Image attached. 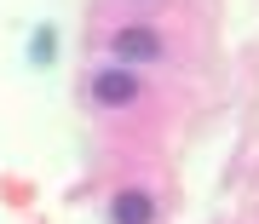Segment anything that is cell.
I'll list each match as a JSON object with an SVG mask.
<instances>
[{
	"label": "cell",
	"instance_id": "obj_2",
	"mask_svg": "<svg viewBox=\"0 0 259 224\" xmlns=\"http://www.w3.org/2000/svg\"><path fill=\"white\" fill-rule=\"evenodd\" d=\"M93 98L104 103V109H127V103L139 98V75L133 69H98L93 75Z\"/></svg>",
	"mask_w": 259,
	"mask_h": 224
},
{
	"label": "cell",
	"instance_id": "obj_4",
	"mask_svg": "<svg viewBox=\"0 0 259 224\" xmlns=\"http://www.w3.org/2000/svg\"><path fill=\"white\" fill-rule=\"evenodd\" d=\"M58 58V35L52 29H35V46H29V64H52Z\"/></svg>",
	"mask_w": 259,
	"mask_h": 224
},
{
	"label": "cell",
	"instance_id": "obj_3",
	"mask_svg": "<svg viewBox=\"0 0 259 224\" xmlns=\"http://www.w3.org/2000/svg\"><path fill=\"white\" fill-rule=\"evenodd\" d=\"M110 218L115 224H156V201H150L144 190H121L110 201Z\"/></svg>",
	"mask_w": 259,
	"mask_h": 224
},
{
	"label": "cell",
	"instance_id": "obj_1",
	"mask_svg": "<svg viewBox=\"0 0 259 224\" xmlns=\"http://www.w3.org/2000/svg\"><path fill=\"white\" fill-rule=\"evenodd\" d=\"M110 52L121 58V64H156L161 58V35L144 29V23H133V29H121V35L110 40Z\"/></svg>",
	"mask_w": 259,
	"mask_h": 224
}]
</instances>
